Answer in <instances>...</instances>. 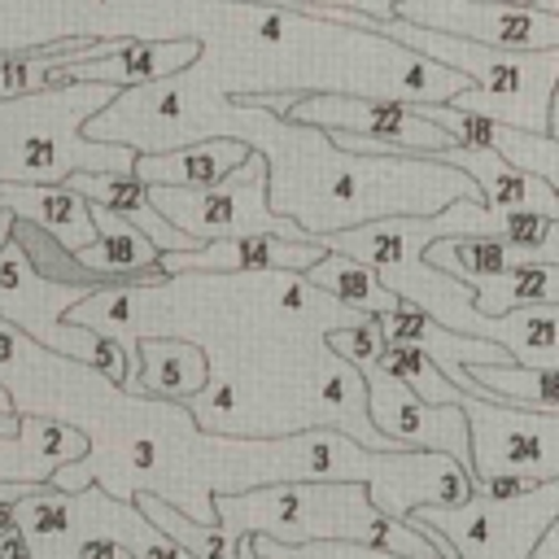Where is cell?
<instances>
[{
    "instance_id": "d6986e66",
    "label": "cell",
    "mask_w": 559,
    "mask_h": 559,
    "mask_svg": "<svg viewBox=\"0 0 559 559\" xmlns=\"http://www.w3.org/2000/svg\"><path fill=\"white\" fill-rule=\"evenodd\" d=\"M96 39H100V35H70V39H52V44H44V48L4 52V57H0V100L39 96V92L66 83L70 57H83Z\"/></svg>"
},
{
    "instance_id": "f546056e",
    "label": "cell",
    "mask_w": 559,
    "mask_h": 559,
    "mask_svg": "<svg viewBox=\"0 0 559 559\" xmlns=\"http://www.w3.org/2000/svg\"><path fill=\"white\" fill-rule=\"evenodd\" d=\"M236 559H262V555L253 550V537H249V533L236 537Z\"/></svg>"
},
{
    "instance_id": "d4e9b609",
    "label": "cell",
    "mask_w": 559,
    "mask_h": 559,
    "mask_svg": "<svg viewBox=\"0 0 559 559\" xmlns=\"http://www.w3.org/2000/svg\"><path fill=\"white\" fill-rule=\"evenodd\" d=\"M323 345H328L336 358H345V362H354V367H367V362H376V354L384 349V332H380V319L371 314V319H362V323L332 328V332L323 336Z\"/></svg>"
},
{
    "instance_id": "8fae6325",
    "label": "cell",
    "mask_w": 559,
    "mask_h": 559,
    "mask_svg": "<svg viewBox=\"0 0 559 559\" xmlns=\"http://www.w3.org/2000/svg\"><path fill=\"white\" fill-rule=\"evenodd\" d=\"M201 57V39H122L118 52L105 57H70L66 66V83L70 79H87V83H109V87H140V83H157L170 79L179 70H188Z\"/></svg>"
},
{
    "instance_id": "5bb4252c",
    "label": "cell",
    "mask_w": 559,
    "mask_h": 559,
    "mask_svg": "<svg viewBox=\"0 0 559 559\" xmlns=\"http://www.w3.org/2000/svg\"><path fill=\"white\" fill-rule=\"evenodd\" d=\"M253 148L245 140H192L175 148H148L135 153L131 175L140 183H162V188H210L227 179Z\"/></svg>"
},
{
    "instance_id": "9c48e42d",
    "label": "cell",
    "mask_w": 559,
    "mask_h": 559,
    "mask_svg": "<svg viewBox=\"0 0 559 559\" xmlns=\"http://www.w3.org/2000/svg\"><path fill=\"white\" fill-rule=\"evenodd\" d=\"M376 319H380L384 341H397V345H415V349H424V354L437 362V371H441L454 389H463V393H472V397H480V384L467 376V367H472V362H515L498 341L454 332V328L437 323L432 314H424V310H419V306H411V301H397V310L376 314Z\"/></svg>"
},
{
    "instance_id": "2e32d148",
    "label": "cell",
    "mask_w": 559,
    "mask_h": 559,
    "mask_svg": "<svg viewBox=\"0 0 559 559\" xmlns=\"http://www.w3.org/2000/svg\"><path fill=\"white\" fill-rule=\"evenodd\" d=\"M66 183H70L74 192H83L87 201L109 205L114 214H122L127 223H135L157 249H197V245H201V240H192L188 231L170 227V223L153 210V201H148V183H140L135 175H114V170H70Z\"/></svg>"
},
{
    "instance_id": "ba28073f",
    "label": "cell",
    "mask_w": 559,
    "mask_h": 559,
    "mask_svg": "<svg viewBox=\"0 0 559 559\" xmlns=\"http://www.w3.org/2000/svg\"><path fill=\"white\" fill-rule=\"evenodd\" d=\"M328 245L319 236H227V240H205L197 249H162L157 266L175 275H306Z\"/></svg>"
},
{
    "instance_id": "83f0119b",
    "label": "cell",
    "mask_w": 559,
    "mask_h": 559,
    "mask_svg": "<svg viewBox=\"0 0 559 559\" xmlns=\"http://www.w3.org/2000/svg\"><path fill=\"white\" fill-rule=\"evenodd\" d=\"M13 223H17V214L9 210V201L0 197V249L9 245V236H13Z\"/></svg>"
},
{
    "instance_id": "7402d4cb",
    "label": "cell",
    "mask_w": 559,
    "mask_h": 559,
    "mask_svg": "<svg viewBox=\"0 0 559 559\" xmlns=\"http://www.w3.org/2000/svg\"><path fill=\"white\" fill-rule=\"evenodd\" d=\"M131 502L148 515V524H157L170 542H179L192 559H236V537L214 520V524H197V520H188L179 507H170V498L166 493H157V489H135L131 493Z\"/></svg>"
},
{
    "instance_id": "3957f363",
    "label": "cell",
    "mask_w": 559,
    "mask_h": 559,
    "mask_svg": "<svg viewBox=\"0 0 559 559\" xmlns=\"http://www.w3.org/2000/svg\"><path fill=\"white\" fill-rule=\"evenodd\" d=\"M266 183H271V162L262 148H253L227 179L210 183V188H162V183H148V201L153 210L188 231L192 240H227V236H288V240H301L306 231L288 218V214H275L271 201H266Z\"/></svg>"
},
{
    "instance_id": "603a6c76",
    "label": "cell",
    "mask_w": 559,
    "mask_h": 559,
    "mask_svg": "<svg viewBox=\"0 0 559 559\" xmlns=\"http://www.w3.org/2000/svg\"><path fill=\"white\" fill-rule=\"evenodd\" d=\"M376 367L389 371V376H397L402 384H411V389H415L424 402H432V406H445V402H459V397H463V389H454V384L437 371V362H432L424 349H415V345L384 341V349L376 354Z\"/></svg>"
},
{
    "instance_id": "4dcf8cb0",
    "label": "cell",
    "mask_w": 559,
    "mask_h": 559,
    "mask_svg": "<svg viewBox=\"0 0 559 559\" xmlns=\"http://www.w3.org/2000/svg\"><path fill=\"white\" fill-rule=\"evenodd\" d=\"M537 4H546V9H555V13H559V0H537Z\"/></svg>"
},
{
    "instance_id": "484cf974",
    "label": "cell",
    "mask_w": 559,
    "mask_h": 559,
    "mask_svg": "<svg viewBox=\"0 0 559 559\" xmlns=\"http://www.w3.org/2000/svg\"><path fill=\"white\" fill-rule=\"evenodd\" d=\"M35 489V480H0V533H13L17 528V502Z\"/></svg>"
},
{
    "instance_id": "5b68a950",
    "label": "cell",
    "mask_w": 559,
    "mask_h": 559,
    "mask_svg": "<svg viewBox=\"0 0 559 559\" xmlns=\"http://www.w3.org/2000/svg\"><path fill=\"white\" fill-rule=\"evenodd\" d=\"M472 437V480L533 476L559 480V411H533L489 397H459Z\"/></svg>"
},
{
    "instance_id": "e0dca14e",
    "label": "cell",
    "mask_w": 559,
    "mask_h": 559,
    "mask_svg": "<svg viewBox=\"0 0 559 559\" xmlns=\"http://www.w3.org/2000/svg\"><path fill=\"white\" fill-rule=\"evenodd\" d=\"M467 336L498 341L524 367H559V306H520L507 314L476 310Z\"/></svg>"
},
{
    "instance_id": "cb8c5ba5",
    "label": "cell",
    "mask_w": 559,
    "mask_h": 559,
    "mask_svg": "<svg viewBox=\"0 0 559 559\" xmlns=\"http://www.w3.org/2000/svg\"><path fill=\"white\" fill-rule=\"evenodd\" d=\"M253 537V550L262 559H402V555H389L380 546H367V542H306V546H284L275 537Z\"/></svg>"
},
{
    "instance_id": "4316f807",
    "label": "cell",
    "mask_w": 559,
    "mask_h": 559,
    "mask_svg": "<svg viewBox=\"0 0 559 559\" xmlns=\"http://www.w3.org/2000/svg\"><path fill=\"white\" fill-rule=\"evenodd\" d=\"M533 559H559V515L550 520V528H546L542 542L533 546Z\"/></svg>"
},
{
    "instance_id": "9a60e30c",
    "label": "cell",
    "mask_w": 559,
    "mask_h": 559,
    "mask_svg": "<svg viewBox=\"0 0 559 559\" xmlns=\"http://www.w3.org/2000/svg\"><path fill=\"white\" fill-rule=\"evenodd\" d=\"M131 362H135V376L127 384L131 393L188 402L210 384V358L192 341H135Z\"/></svg>"
},
{
    "instance_id": "44dd1931",
    "label": "cell",
    "mask_w": 559,
    "mask_h": 559,
    "mask_svg": "<svg viewBox=\"0 0 559 559\" xmlns=\"http://www.w3.org/2000/svg\"><path fill=\"white\" fill-rule=\"evenodd\" d=\"M480 314H507L520 306H559V266L555 262H520L493 280L472 284Z\"/></svg>"
},
{
    "instance_id": "52a82bcc",
    "label": "cell",
    "mask_w": 559,
    "mask_h": 559,
    "mask_svg": "<svg viewBox=\"0 0 559 559\" xmlns=\"http://www.w3.org/2000/svg\"><path fill=\"white\" fill-rule=\"evenodd\" d=\"M358 371L367 380V411H371V424L380 437H389L397 450H437V454H450L463 467H472V437H467V415L459 402L432 406L411 384L380 371L376 362H367Z\"/></svg>"
},
{
    "instance_id": "4fadbf2b",
    "label": "cell",
    "mask_w": 559,
    "mask_h": 559,
    "mask_svg": "<svg viewBox=\"0 0 559 559\" xmlns=\"http://www.w3.org/2000/svg\"><path fill=\"white\" fill-rule=\"evenodd\" d=\"M441 162L472 175L489 210H528V214L559 218V192L542 175H528V170L511 166L498 148H459L454 144V148L441 153Z\"/></svg>"
},
{
    "instance_id": "ffe728a7",
    "label": "cell",
    "mask_w": 559,
    "mask_h": 559,
    "mask_svg": "<svg viewBox=\"0 0 559 559\" xmlns=\"http://www.w3.org/2000/svg\"><path fill=\"white\" fill-rule=\"evenodd\" d=\"M467 376L480 384V397L559 411V367H524V362H472Z\"/></svg>"
},
{
    "instance_id": "f1b7e54d",
    "label": "cell",
    "mask_w": 559,
    "mask_h": 559,
    "mask_svg": "<svg viewBox=\"0 0 559 559\" xmlns=\"http://www.w3.org/2000/svg\"><path fill=\"white\" fill-rule=\"evenodd\" d=\"M546 135L559 140V83H555V92H550V122H546Z\"/></svg>"
},
{
    "instance_id": "277c9868",
    "label": "cell",
    "mask_w": 559,
    "mask_h": 559,
    "mask_svg": "<svg viewBox=\"0 0 559 559\" xmlns=\"http://www.w3.org/2000/svg\"><path fill=\"white\" fill-rule=\"evenodd\" d=\"M297 127H323L328 140L345 153H424L441 157L454 148V135L428 122L411 100L354 96V92H301L284 114Z\"/></svg>"
},
{
    "instance_id": "6da1fadb",
    "label": "cell",
    "mask_w": 559,
    "mask_h": 559,
    "mask_svg": "<svg viewBox=\"0 0 559 559\" xmlns=\"http://www.w3.org/2000/svg\"><path fill=\"white\" fill-rule=\"evenodd\" d=\"M214 515L231 537L258 533L284 546L367 542L402 559H441L437 542L419 533L411 520L384 515L362 480H280L245 493L223 489L214 493Z\"/></svg>"
},
{
    "instance_id": "ac0fdd59",
    "label": "cell",
    "mask_w": 559,
    "mask_h": 559,
    "mask_svg": "<svg viewBox=\"0 0 559 559\" xmlns=\"http://www.w3.org/2000/svg\"><path fill=\"white\" fill-rule=\"evenodd\" d=\"M301 280H306L310 288H319V293H328V297H336V301L362 310V314H389V310H397V301H402V297L380 280L376 266H367V262H358V258H349V253H336V249H328Z\"/></svg>"
},
{
    "instance_id": "8992f818",
    "label": "cell",
    "mask_w": 559,
    "mask_h": 559,
    "mask_svg": "<svg viewBox=\"0 0 559 559\" xmlns=\"http://www.w3.org/2000/svg\"><path fill=\"white\" fill-rule=\"evenodd\" d=\"M389 17L511 52L559 48V13L537 0H393Z\"/></svg>"
},
{
    "instance_id": "7a4b0ae2",
    "label": "cell",
    "mask_w": 559,
    "mask_h": 559,
    "mask_svg": "<svg viewBox=\"0 0 559 559\" xmlns=\"http://www.w3.org/2000/svg\"><path fill=\"white\" fill-rule=\"evenodd\" d=\"M559 515V480H537L515 498L472 493L459 507H415L406 520L437 533L463 559H533V546Z\"/></svg>"
},
{
    "instance_id": "7c38bea8",
    "label": "cell",
    "mask_w": 559,
    "mask_h": 559,
    "mask_svg": "<svg viewBox=\"0 0 559 559\" xmlns=\"http://www.w3.org/2000/svg\"><path fill=\"white\" fill-rule=\"evenodd\" d=\"M0 197L9 201V210L22 223H35L39 231H48L61 249L79 253L87 245H96V223H92V201L83 192H74L66 179L61 183H17V179H0Z\"/></svg>"
},
{
    "instance_id": "30bf717a",
    "label": "cell",
    "mask_w": 559,
    "mask_h": 559,
    "mask_svg": "<svg viewBox=\"0 0 559 559\" xmlns=\"http://www.w3.org/2000/svg\"><path fill=\"white\" fill-rule=\"evenodd\" d=\"M92 223H96V245L79 249L74 262L87 275H100L109 288H148V284H166L170 275L157 266L162 249L122 214H114L109 205L92 201Z\"/></svg>"
}]
</instances>
